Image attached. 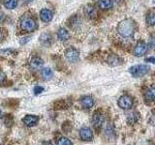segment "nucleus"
Returning <instances> with one entry per match:
<instances>
[{
    "mask_svg": "<svg viewBox=\"0 0 155 145\" xmlns=\"http://www.w3.org/2000/svg\"><path fill=\"white\" fill-rule=\"evenodd\" d=\"M137 25H136L135 21L131 18L124 19V21H120L117 25V31L120 36L124 38H131L136 32Z\"/></svg>",
    "mask_w": 155,
    "mask_h": 145,
    "instance_id": "nucleus-1",
    "label": "nucleus"
},
{
    "mask_svg": "<svg viewBox=\"0 0 155 145\" xmlns=\"http://www.w3.org/2000/svg\"><path fill=\"white\" fill-rule=\"evenodd\" d=\"M150 70V67L144 64H140V65H135L131 67L129 69L130 74L135 77H140L147 75Z\"/></svg>",
    "mask_w": 155,
    "mask_h": 145,
    "instance_id": "nucleus-2",
    "label": "nucleus"
},
{
    "mask_svg": "<svg viewBox=\"0 0 155 145\" xmlns=\"http://www.w3.org/2000/svg\"><path fill=\"white\" fill-rule=\"evenodd\" d=\"M21 28L25 32H32L37 28V23L30 17H23L21 21Z\"/></svg>",
    "mask_w": 155,
    "mask_h": 145,
    "instance_id": "nucleus-3",
    "label": "nucleus"
},
{
    "mask_svg": "<svg viewBox=\"0 0 155 145\" xmlns=\"http://www.w3.org/2000/svg\"><path fill=\"white\" fill-rule=\"evenodd\" d=\"M117 104H118V106L120 108L129 109V108H132V105H133V100H132V98H131L130 96L123 95L118 99Z\"/></svg>",
    "mask_w": 155,
    "mask_h": 145,
    "instance_id": "nucleus-4",
    "label": "nucleus"
},
{
    "mask_svg": "<svg viewBox=\"0 0 155 145\" xmlns=\"http://www.w3.org/2000/svg\"><path fill=\"white\" fill-rule=\"evenodd\" d=\"M65 57L70 63H75L79 60L80 58V52L75 47H70L65 51Z\"/></svg>",
    "mask_w": 155,
    "mask_h": 145,
    "instance_id": "nucleus-5",
    "label": "nucleus"
},
{
    "mask_svg": "<svg viewBox=\"0 0 155 145\" xmlns=\"http://www.w3.org/2000/svg\"><path fill=\"white\" fill-rule=\"evenodd\" d=\"M147 44H145L144 42L140 41L134 47L133 53H134V55H136V56H143L144 53L147 52Z\"/></svg>",
    "mask_w": 155,
    "mask_h": 145,
    "instance_id": "nucleus-6",
    "label": "nucleus"
},
{
    "mask_svg": "<svg viewBox=\"0 0 155 145\" xmlns=\"http://www.w3.org/2000/svg\"><path fill=\"white\" fill-rule=\"evenodd\" d=\"M29 65H30V69L32 71H40V70L43 69L44 61L41 59L40 57L35 56L30 60V64H29Z\"/></svg>",
    "mask_w": 155,
    "mask_h": 145,
    "instance_id": "nucleus-7",
    "label": "nucleus"
},
{
    "mask_svg": "<svg viewBox=\"0 0 155 145\" xmlns=\"http://www.w3.org/2000/svg\"><path fill=\"white\" fill-rule=\"evenodd\" d=\"M104 115L100 113V112H95L93 114V117H92V123H93L94 128L96 129H99L101 128L102 126L104 124Z\"/></svg>",
    "mask_w": 155,
    "mask_h": 145,
    "instance_id": "nucleus-8",
    "label": "nucleus"
},
{
    "mask_svg": "<svg viewBox=\"0 0 155 145\" xmlns=\"http://www.w3.org/2000/svg\"><path fill=\"white\" fill-rule=\"evenodd\" d=\"M80 137L82 140L84 141H89L92 138H93V134H92V130L89 128H82L80 130Z\"/></svg>",
    "mask_w": 155,
    "mask_h": 145,
    "instance_id": "nucleus-9",
    "label": "nucleus"
},
{
    "mask_svg": "<svg viewBox=\"0 0 155 145\" xmlns=\"http://www.w3.org/2000/svg\"><path fill=\"white\" fill-rule=\"evenodd\" d=\"M38 121H39V117L36 115H26L22 119V122L27 127H33V126H35L38 123Z\"/></svg>",
    "mask_w": 155,
    "mask_h": 145,
    "instance_id": "nucleus-10",
    "label": "nucleus"
},
{
    "mask_svg": "<svg viewBox=\"0 0 155 145\" xmlns=\"http://www.w3.org/2000/svg\"><path fill=\"white\" fill-rule=\"evenodd\" d=\"M53 17V14L51 10L48 9H43L40 12V18L44 22H50Z\"/></svg>",
    "mask_w": 155,
    "mask_h": 145,
    "instance_id": "nucleus-11",
    "label": "nucleus"
},
{
    "mask_svg": "<svg viewBox=\"0 0 155 145\" xmlns=\"http://www.w3.org/2000/svg\"><path fill=\"white\" fill-rule=\"evenodd\" d=\"M143 98L145 99V101H147V102L155 101V88L154 87H149L148 89L145 90Z\"/></svg>",
    "mask_w": 155,
    "mask_h": 145,
    "instance_id": "nucleus-12",
    "label": "nucleus"
},
{
    "mask_svg": "<svg viewBox=\"0 0 155 145\" xmlns=\"http://www.w3.org/2000/svg\"><path fill=\"white\" fill-rule=\"evenodd\" d=\"M81 104L82 105V108H90L94 105V100L89 96H85L81 100Z\"/></svg>",
    "mask_w": 155,
    "mask_h": 145,
    "instance_id": "nucleus-13",
    "label": "nucleus"
},
{
    "mask_svg": "<svg viewBox=\"0 0 155 145\" xmlns=\"http://www.w3.org/2000/svg\"><path fill=\"white\" fill-rule=\"evenodd\" d=\"M39 40H40V43L43 44L44 46H50L51 44V41H52V38L50 34L48 33H43L42 35L39 38Z\"/></svg>",
    "mask_w": 155,
    "mask_h": 145,
    "instance_id": "nucleus-14",
    "label": "nucleus"
},
{
    "mask_svg": "<svg viewBox=\"0 0 155 145\" xmlns=\"http://www.w3.org/2000/svg\"><path fill=\"white\" fill-rule=\"evenodd\" d=\"M108 63H109V65L114 67V66H118L121 63V60H120V58L117 55L110 54L109 56V58H108Z\"/></svg>",
    "mask_w": 155,
    "mask_h": 145,
    "instance_id": "nucleus-15",
    "label": "nucleus"
},
{
    "mask_svg": "<svg viewBox=\"0 0 155 145\" xmlns=\"http://www.w3.org/2000/svg\"><path fill=\"white\" fill-rule=\"evenodd\" d=\"M70 37L69 32H68L65 28H60L57 32V38L59 39L60 41H66L68 40Z\"/></svg>",
    "mask_w": 155,
    "mask_h": 145,
    "instance_id": "nucleus-16",
    "label": "nucleus"
},
{
    "mask_svg": "<svg viewBox=\"0 0 155 145\" xmlns=\"http://www.w3.org/2000/svg\"><path fill=\"white\" fill-rule=\"evenodd\" d=\"M84 14H85V16L87 18H94L96 17V10L94 7H92V6H86L84 8Z\"/></svg>",
    "mask_w": 155,
    "mask_h": 145,
    "instance_id": "nucleus-17",
    "label": "nucleus"
},
{
    "mask_svg": "<svg viewBox=\"0 0 155 145\" xmlns=\"http://www.w3.org/2000/svg\"><path fill=\"white\" fill-rule=\"evenodd\" d=\"M147 25L152 26L155 25V11L154 10H151L149 11L147 14Z\"/></svg>",
    "mask_w": 155,
    "mask_h": 145,
    "instance_id": "nucleus-18",
    "label": "nucleus"
},
{
    "mask_svg": "<svg viewBox=\"0 0 155 145\" xmlns=\"http://www.w3.org/2000/svg\"><path fill=\"white\" fill-rule=\"evenodd\" d=\"M52 76H53V72L50 68H44L42 70V76L44 77V79H46V80L51 79Z\"/></svg>",
    "mask_w": 155,
    "mask_h": 145,
    "instance_id": "nucleus-19",
    "label": "nucleus"
},
{
    "mask_svg": "<svg viewBox=\"0 0 155 145\" xmlns=\"http://www.w3.org/2000/svg\"><path fill=\"white\" fill-rule=\"evenodd\" d=\"M111 5H113V2H111V0H99V1H98V6H99V8L103 9V10L110 8Z\"/></svg>",
    "mask_w": 155,
    "mask_h": 145,
    "instance_id": "nucleus-20",
    "label": "nucleus"
},
{
    "mask_svg": "<svg viewBox=\"0 0 155 145\" xmlns=\"http://www.w3.org/2000/svg\"><path fill=\"white\" fill-rule=\"evenodd\" d=\"M4 6L7 9L13 10L18 6V0H4Z\"/></svg>",
    "mask_w": 155,
    "mask_h": 145,
    "instance_id": "nucleus-21",
    "label": "nucleus"
},
{
    "mask_svg": "<svg viewBox=\"0 0 155 145\" xmlns=\"http://www.w3.org/2000/svg\"><path fill=\"white\" fill-rule=\"evenodd\" d=\"M57 145H73L70 139L66 137H60L57 141Z\"/></svg>",
    "mask_w": 155,
    "mask_h": 145,
    "instance_id": "nucleus-22",
    "label": "nucleus"
},
{
    "mask_svg": "<svg viewBox=\"0 0 155 145\" xmlns=\"http://www.w3.org/2000/svg\"><path fill=\"white\" fill-rule=\"evenodd\" d=\"M137 120H138V114L136 113V112L132 113L128 117V121H129V122H131V123H135Z\"/></svg>",
    "mask_w": 155,
    "mask_h": 145,
    "instance_id": "nucleus-23",
    "label": "nucleus"
},
{
    "mask_svg": "<svg viewBox=\"0 0 155 145\" xmlns=\"http://www.w3.org/2000/svg\"><path fill=\"white\" fill-rule=\"evenodd\" d=\"M147 45L150 50H155V38H150Z\"/></svg>",
    "mask_w": 155,
    "mask_h": 145,
    "instance_id": "nucleus-24",
    "label": "nucleus"
},
{
    "mask_svg": "<svg viewBox=\"0 0 155 145\" xmlns=\"http://www.w3.org/2000/svg\"><path fill=\"white\" fill-rule=\"evenodd\" d=\"M34 94H35V95H39V94H41L42 93V92L44 91V88H43V87H41V86H35V87H34Z\"/></svg>",
    "mask_w": 155,
    "mask_h": 145,
    "instance_id": "nucleus-25",
    "label": "nucleus"
},
{
    "mask_svg": "<svg viewBox=\"0 0 155 145\" xmlns=\"http://www.w3.org/2000/svg\"><path fill=\"white\" fill-rule=\"evenodd\" d=\"M5 79H6V76H5V74L3 72L0 71V85H1L5 81Z\"/></svg>",
    "mask_w": 155,
    "mask_h": 145,
    "instance_id": "nucleus-26",
    "label": "nucleus"
},
{
    "mask_svg": "<svg viewBox=\"0 0 155 145\" xmlns=\"http://www.w3.org/2000/svg\"><path fill=\"white\" fill-rule=\"evenodd\" d=\"M29 40H30V37H23V38L21 39V41H19V42H21V45H24V44L27 43Z\"/></svg>",
    "mask_w": 155,
    "mask_h": 145,
    "instance_id": "nucleus-27",
    "label": "nucleus"
},
{
    "mask_svg": "<svg viewBox=\"0 0 155 145\" xmlns=\"http://www.w3.org/2000/svg\"><path fill=\"white\" fill-rule=\"evenodd\" d=\"M145 62H149V63H152V64H155V57H147L144 59Z\"/></svg>",
    "mask_w": 155,
    "mask_h": 145,
    "instance_id": "nucleus-28",
    "label": "nucleus"
},
{
    "mask_svg": "<svg viewBox=\"0 0 155 145\" xmlns=\"http://www.w3.org/2000/svg\"><path fill=\"white\" fill-rule=\"evenodd\" d=\"M4 18H5V16H4V14L0 12V22L3 21H4Z\"/></svg>",
    "mask_w": 155,
    "mask_h": 145,
    "instance_id": "nucleus-29",
    "label": "nucleus"
},
{
    "mask_svg": "<svg viewBox=\"0 0 155 145\" xmlns=\"http://www.w3.org/2000/svg\"><path fill=\"white\" fill-rule=\"evenodd\" d=\"M33 0H22V2L23 3H25V4H28V3H30V2H32Z\"/></svg>",
    "mask_w": 155,
    "mask_h": 145,
    "instance_id": "nucleus-30",
    "label": "nucleus"
},
{
    "mask_svg": "<svg viewBox=\"0 0 155 145\" xmlns=\"http://www.w3.org/2000/svg\"><path fill=\"white\" fill-rule=\"evenodd\" d=\"M11 51H12V50H6V52H8V53H10ZM4 52H5V50H1V51H0V53H4Z\"/></svg>",
    "mask_w": 155,
    "mask_h": 145,
    "instance_id": "nucleus-31",
    "label": "nucleus"
},
{
    "mask_svg": "<svg viewBox=\"0 0 155 145\" xmlns=\"http://www.w3.org/2000/svg\"><path fill=\"white\" fill-rule=\"evenodd\" d=\"M2 36H3V34H2V30L0 29V40L2 39Z\"/></svg>",
    "mask_w": 155,
    "mask_h": 145,
    "instance_id": "nucleus-32",
    "label": "nucleus"
},
{
    "mask_svg": "<svg viewBox=\"0 0 155 145\" xmlns=\"http://www.w3.org/2000/svg\"><path fill=\"white\" fill-rule=\"evenodd\" d=\"M44 145H52L51 142H47V143H45V144H44Z\"/></svg>",
    "mask_w": 155,
    "mask_h": 145,
    "instance_id": "nucleus-33",
    "label": "nucleus"
},
{
    "mask_svg": "<svg viewBox=\"0 0 155 145\" xmlns=\"http://www.w3.org/2000/svg\"><path fill=\"white\" fill-rule=\"evenodd\" d=\"M116 2H120V1H122V0H115Z\"/></svg>",
    "mask_w": 155,
    "mask_h": 145,
    "instance_id": "nucleus-34",
    "label": "nucleus"
},
{
    "mask_svg": "<svg viewBox=\"0 0 155 145\" xmlns=\"http://www.w3.org/2000/svg\"><path fill=\"white\" fill-rule=\"evenodd\" d=\"M0 117H1V110H0Z\"/></svg>",
    "mask_w": 155,
    "mask_h": 145,
    "instance_id": "nucleus-35",
    "label": "nucleus"
}]
</instances>
